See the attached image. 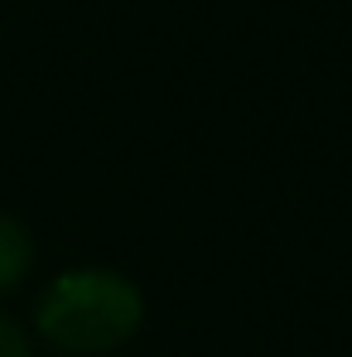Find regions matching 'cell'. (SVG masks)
I'll use <instances>...</instances> for the list:
<instances>
[{"mask_svg":"<svg viewBox=\"0 0 352 357\" xmlns=\"http://www.w3.org/2000/svg\"><path fill=\"white\" fill-rule=\"evenodd\" d=\"M140 324H145L140 290L121 271H107V266L63 271L39 295V309H34L39 338L68 357L112 353L140 333Z\"/></svg>","mask_w":352,"mask_h":357,"instance_id":"obj_1","label":"cell"},{"mask_svg":"<svg viewBox=\"0 0 352 357\" xmlns=\"http://www.w3.org/2000/svg\"><path fill=\"white\" fill-rule=\"evenodd\" d=\"M34 266V237L20 218L0 213V295H10Z\"/></svg>","mask_w":352,"mask_h":357,"instance_id":"obj_2","label":"cell"},{"mask_svg":"<svg viewBox=\"0 0 352 357\" xmlns=\"http://www.w3.org/2000/svg\"><path fill=\"white\" fill-rule=\"evenodd\" d=\"M0 357H34L29 348V333L10 319V314H0Z\"/></svg>","mask_w":352,"mask_h":357,"instance_id":"obj_3","label":"cell"}]
</instances>
